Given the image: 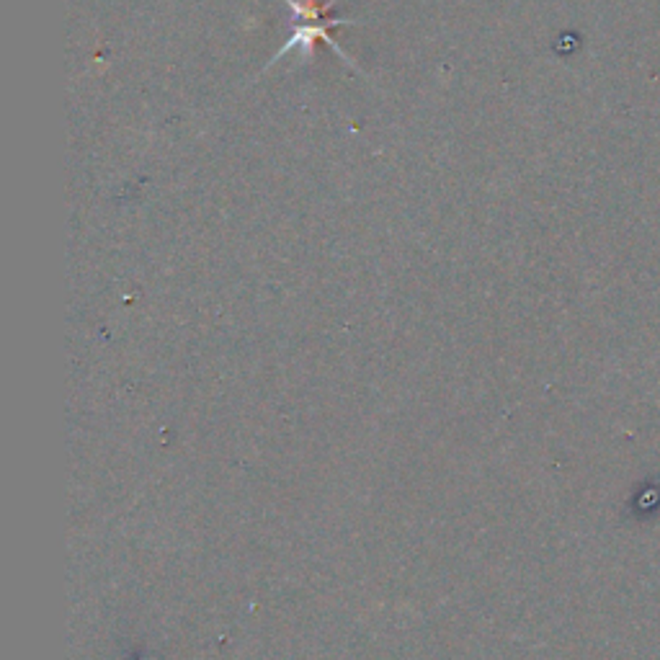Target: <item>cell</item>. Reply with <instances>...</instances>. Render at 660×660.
Returning a JSON list of instances; mask_svg holds the SVG:
<instances>
[{
  "label": "cell",
  "mask_w": 660,
  "mask_h": 660,
  "mask_svg": "<svg viewBox=\"0 0 660 660\" xmlns=\"http://www.w3.org/2000/svg\"><path fill=\"white\" fill-rule=\"evenodd\" d=\"M287 5H289V8H295L299 19H305V21H310V23H302V26L297 29L295 37H292L287 45L281 46V52L276 54V60H279L281 54H287L289 49H297V46L302 49V57H307V54L313 52L315 39H322L325 45L333 46V49L341 54L343 60H348L341 49H338V45L333 42V37H330V29H333L336 23H343V21H338V19H320V11L313 5V3H297V0H287Z\"/></svg>",
  "instance_id": "cell-1"
}]
</instances>
